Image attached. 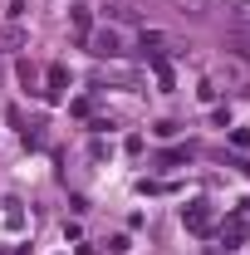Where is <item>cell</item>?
<instances>
[{"mask_svg": "<svg viewBox=\"0 0 250 255\" xmlns=\"http://www.w3.org/2000/svg\"><path fill=\"white\" fill-rule=\"evenodd\" d=\"M89 49H94L98 59H118L123 54V34L118 30H94L89 34Z\"/></svg>", "mask_w": 250, "mask_h": 255, "instance_id": "cell-1", "label": "cell"}, {"mask_svg": "<svg viewBox=\"0 0 250 255\" xmlns=\"http://www.w3.org/2000/svg\"><path fill=\"white\" fill-rule=\"evenodd\" d=\"M25 44H30V30H25V25H5V30H0V54L25 49Z\"/></svg>", "mask_w": 250, "mask_h": 255, "instance_id": "cell-2", "label": "cell"}, {"mask_svg": "<svg viewBox=\"0 0 250 255\" xmlns=\"http://www.w3.org/2000/svg\"><path fill=\"white\" fill-rule=\"evenodd\" d=\"M187 226H191V231H211V211H206V201H191V206H187Z\"/></svg>", "mask_w": 250, "mask_h": 255, "instance_id": "cell-3", "label": "cell"}, {"mask_svg": "<svg viewBox=\"0 0 250 255\" xmlns=\"http://www.w3.org/2000/svg\"><path fill=\"white\" fill-rule=\"evenodd\" d=\"M177 10H182V15H206L211 0H177Z\"/></svg>", "mask_w": 250, "mask_h": 255, "instance_id": "cell-4", "label": "cell"}, {"mask_svg": "<svg viewBox=\"0 0 250 255\" xmlns=\"http://www.w3.org/2000/svg\"><path fill=\"white\" fill-rule=\"evenodd\" d=\"M69 20H74L79 30H89V5H74V10H69Z\"/></svg>", "mask_w": 250, "mask_h": 255, "instance_id": "cell-5", "label": "cell"}, {"mask_svg": "<svg viewBox=\"0 0 250 255\" xmlns=\"http://www.w3.org/2000/svg\"><path fill=\"white\" fill-rule=\"evenodd\" d=\"M236 20H241V25H250V0L241 5V15H236Z\"/></svg>", "mask_w": 250, "mask_h": 255, "instance_id": "cell-6", "label": "cell"}]
</instances>
